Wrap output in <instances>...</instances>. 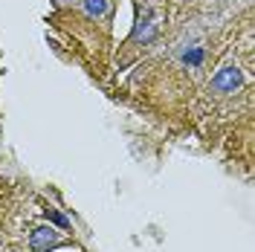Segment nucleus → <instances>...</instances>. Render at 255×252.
<instances>
[{
	"mask_svg": "<svg viewBox=\"0 0 255 252\" xmlns=\"http://www.w3.org/2000/svg\"><path fill=\"white\" fill-rule=\"evenodd\" d=\"M64 241L61 235L52 229V226H38V229H32L29 235V247L32 252H49V250H58Z\"/></svg>",
	"mask_w": 255,
	"mask_h": 252,
	"instance_id": "f257e3e1",
	"label": "nucleus"
},
{
	"mask_svg": "<svg viewBox=\"0 0 255 252\" xmlns=\"http://www.w3.org/2000/svg\"><path fill=\"white\" fill-rule=\"evenodd\" d=\"M238 87H241V70L232 67V64L221 67V70L215 73V79H212V90H215V93H235Z\"/></svg>",
	"mask_w": 255,
	"mask_h": 252,
	"instance_id": "f03ea898",
	"label": "nucleus"
},
{
	"mask_svg": "<svg viewBox=\"0 0 255 252\" xmlns=\"http://www.w3.org/2000/svg\"><path fill=\"white\" fill-rule=\"evenodd\" d=\"M154 35H157V17L148 12V15H145L142 20L136 23V32H133V38H136V41H142V44H148V41H154Z\"/></svg>",
	"mask_w": 255,
	"mask_h": 252,
	"instance_id": "7ed1b4c3",
	"label": "nucleus"
},
{
	"mask_svg": "<svg viewBox=\"0 0 255 252\" xmlns=\"http://www.w3.org/2000/svg\"><path fill=\"white\" fill-rule=\"evenodd\" d=\"M84 9L90 12V15H105L108 12V0H84Z\"/></svg>",
	"mask_w": 255,
	"mask_h": 252,
	"instance_id": "39448f33",
	"label": "nucleus"
},
{
	"mask_svg": "<svg viewBox=\"0 0 255 252\" xmlns=\"http://www.w3.org/2000/svg\"><path fill=\"white\" fill-rule=\"evenodd\" d=\"M203 58H206L203 47H191L189 52L183 55V64H189V67H200V64H203Z\"/></svg>",
	"mask_w": 255,
	"mask_h": 252,
	"instance_id": "20e7f679",
	"label": "nucleus"
},
{
	"mask_svg": "<svg viewBox=\"0 0 255 252\" xmlns=\"http://www.w3.org/2000/svg\"><path fill=\"white\" fill-rule=\"evenodd\" d=\"M47 218L52 223H58V226H61V229H67V226H70V221H67V218H64V215H58V212H55V209H47Z\"/></svg>",
	"mask_w": 255,
	"mask_h": 252,
	"instance_id": "423d86ee",
	"label": "nucleus"
}]
</instances>
